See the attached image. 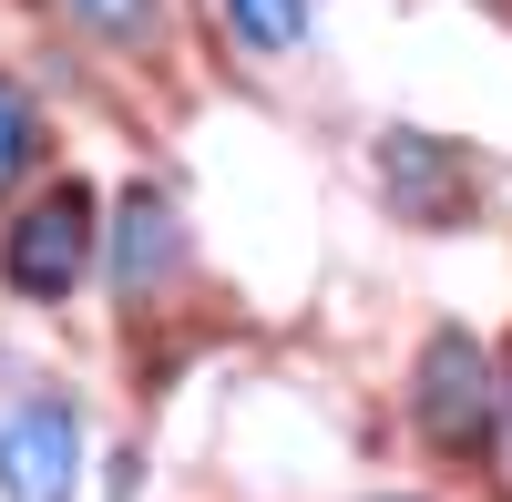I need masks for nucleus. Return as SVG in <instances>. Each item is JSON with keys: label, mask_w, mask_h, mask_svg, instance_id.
I'll return each instance as SVG.
<instances>
[{"label": "nucleus", "mask_w": 512, "mask_h": 502, "mask_svg": "<svg viewBox=\"0 0 512 502\" xmlns=\"http://www.w3.org/2000/svg\"><path fill=\"white\" fill-rule=\"evenodd\" d=\"M226 21L256 52H297V41H308V0H226Z\"/></svg>", "instance_id": "423d86ee"}, {"label": "nucleus", "mask_w": 512, "mask_h": 502, "mask_svg": "<svg viewBox=\"0 0 512 502\" xmlns=\"http://www.w3.org/2000/svg\"><path fill=\"white\" fill-rule=\"evenodd\" d=\"M82 11V31H113V41H134L144 21H154V0H72Z\"/></svg>", "instance_id": "6e6552de"}, {"label": "nucleus", "mask_w": 512, "mask_h": 502, "mask_svg": "<svg viewBox=\"0 0 512 502\" xmlns=\"http://www.w3.org/2000/svg\"><path fill=\"white\" fill-rule=\"evenodd\" d=\"M31 144H41V134H31V103L11 93V82H0V195L21 185V164H31Z\"/></svg>", "instance_id": "0eeeda50"}, {"label": "nucleus", "mask_w": 512, "mask_h": 502, "mask_svg": "<svg viewBox=\"0 0 512 502\" xmlns=\"http://www.w3.org/2000/svg\"><path fill=\"white\" fill-rule=\"evenodd\" d=\"M379 185H390L410 216H431V226L461 216V164H451L431 134H390V144H379Z\"/></svg>", "instance_id": "20e7f679"}, {"label": "nucleus", "mask_w": 512, "mask_h": 502, "mask_svg": "<svg viewBox=\"0 0 512 502\" xmlns=\"http://www.w3.org/2000/svg\"><path fill=\"white\" fill-rule=\"evenodd\" d=\"M82 257H93V195H82V185H52L41 205L11 216L0 277H11L21 298H72V287H82Z\"/></svg>", "instance_id": "f03ea898"}, {"label": "nucleus", "mask_w": 512, "mask_h": 502, "mask_svg": "<svg viewBox=\"0 0 512 502\" xmlns=\"http://www.w3.org/2000/svg\"><path fill=\"white\" fill-rule=\"evenodd\" d=\"M175 257H185V226H175V205H164V195H134V205H123V257H113L123 298H154V287L175 277Z\"/></svg>", "instance_id": "39448f33"}, {"label": "nucleus", "mask_w": 512, "mask_h": 502, "mask_svg": "<svg viewBox=\"0 0 512 502\" xmlns=\"http://www.w3.org/2000/svg\"><path fill=\"white\" fill-rule=\"evenodd\" d=\"M82 472V421L72 400H21L0 410V502H72Z\"/></svg>", "instance_id": "7ed1b4c3"}, {"label": "nucleus", "mask_w": 512, "mask_h": 502, "mask_svg": "<svg viewBox=\"0 0 512 502\" xmlns=\"http://www.w3.org/2000/svg\"><path fill=\"white\" fill-rule=\"evenodd\" d=\"M410 421L431 451H451V462H472V451H492V359L461 339V328H441L431 349H420V380H410Z\"/></svg>", "instance_id": "f257e3e1"}]
</instances>
